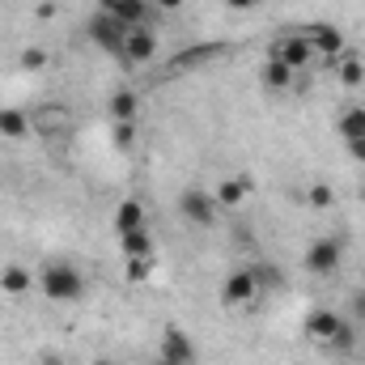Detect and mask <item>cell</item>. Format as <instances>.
I'll list each match as a JSON object with an SVG mask.
<instances>
[{
  "label": "cell",
  "mask_w": 365,
  "mask_h": 365,
  "mask_svg": "<svg viewBox=\"0 0 365 365\" xmlns=\"http://www.w3.org/2000/svg\"><path fill=\"white\" fill-rule=\"evenodd\" d=\"M175 208H179L182 221H187V225H195V230L217 225V212H221L217 195H212V191H204V187H182L179 200H175Z\"/></svg>",
  "instance_id": "cell-2"
},
{
  "label": "cell",
  "mask_w": 365,
  "mask_h": 365,
  "mask_svg": "<svg viewBox=\"0 0 365 365\" xmlns=\"http://www.w3.org/2000/svg\"><path fill=\"white\" fill-rule=\"evenodd\" d=\"M221 56H225V47H221V43H195V47H187V51H179V56L170 60V73L204 68V64H212V60H221Z\"/></svg>",
  "instance_id": "cell-12"
},
{
  "label": "cell",
  "mask_w": 365,
  "mask_h": 365,
  "mask_svg": "<svg viewBox=\"0 0 365 365\" xmlns=\"http://www.w3.org/2000/svg\"><path fill=\"white\" fill-rule=\"evenodd\" d=\"M158 353H162V361H166V365H191V361H195V340H191L182 327H166V331H162Z\"/></svg>",
  "instance_id": "cell-9"
},
{
  "label": "cell",
  "mask_w": 365,
  "mask_h": 365,
  "mask_svg": "<svg viewBox=\"0 0 365 365\" xmlns=\"http://www.w3.org/2000/svg\"><path fill=\"white\" fill-rule=\"evenodd\" d=\"M17 64H21L26 73H38V68H47V64H51V56H47V47H26Z\"/></svg>",
  "instance_id": "cell-23"
},
{
  "label": "cell",
  "mask_w": 365,
  "mask_h": 365,
  "mask_svg": "<svg viewBox=\"0 0 365 365\" xmlns=\"http://www.w3.org/2000/svg\"><path fill=\"white\" fill-rule=\"evenodd\" d=\"M221 302H225V306H255V302H259V280H255V272H251V268H238V272L225 276Z\"/></svg>",
  "instance_id": "cell-7"
},
{
  "label": "cell",
  "mask_w": 365,
  "mask_h": 365,
  "mask_svg": "<svg viewBox=\"0 0 365 365\" xmlns=\"http://www.w3.org/2000/svg\"><path fill=\"white\" fill-rule=\"evenodd\" d=\"M119 251H123L128 264H132V259H153V234H149V225L123 234V238H119Z\"/></svg>",
  "instance_id": "cell-15"
},
{
  "label": "cell",
  "mask_w": 365,
  "mask_h": 365,
  "mask_svg": "<svg viewBox=\"0 0 365 365\" xmlns=\"http://www.w3.org/2000/svg\"><path fill=\"white\" fill-rule=\"evenodd\" d=\"M340 323H344V314H340V310L319 306V310H310V314H306V336H310L314 344H331V336L340 331Z\"/></svg>",
  "instance_id": "cell-11"
},
{
  "label": "cell",
  "mask_w": 365,
  "mask_h": 365,
  "mask_svg": "<svg viewBox=\"0 0 365 365\" xmlns=\"http://www.w3.org/2000/svg\"><path fill=\"white\" fill-rule=\"evenodd\" d=\"M106 110H110L115 123H136V115H140V98H136L132 90H115L110 93V102H106Z\"/></svg>",
  "instance_id": "cell-17"
},
{
  "label": "cell",
  "mask_w": 365,
  "mask_h": 365,
  "mask_svg": "<svg viewBox=\"0 0 365 365\" xmlns=\"http://www.w3.org/2000/svg\"><path fill=\"white\" fill-rule=\"evenodd\" d=\"M361 204H365V182H361Z\"/></svg>",
  "instance_id": "cell-33"
},
{
  "label": "cell",
  "mask_w": 365,
  "mask_h": 365,
  "mask_svg": "<svg viewBox=\"0 0 365 365\" xmlns=\"http://www.w3.org/2000/svg\"><path fill=\"white\" fill-rule=\"evenodd\" d=\"M340 81L353 90V86H365V60L357 56V51H344L340 56Z\"/></svg>",
  "instance_id": "cell-21"
},
{
  "label": "cell",
  "mask_w": 365,
  "mask_h": 365,
  "mask_svg": "<svg viewBox=\"0 0 365 365\" xmlns=\"http://www.w3.org/2000/svg\"><path fill=\"white\" fill-rule=\"evenodd\" d=\"M93 365H110V361H93Z\"/></svg>",
  "instance_id": "cell-34"
},
{
  "label": "cell",
  "mask_w": 365,
  "mask_h": 365,
  "mask_svg": "<svg viewBox=\"0 0 365 365\" xmlns=\"http://www.w3.org/2000/svg\"><path fill=\"white\" fill-rule=\"evenodd\" d=\"M34 289L47 297V302H81L86 297V272L68 259H51L43 264L34 276Z\"/></svg>",
  "instance_id": "cell-1"
},
{
  "label": "cell",
  "mask_w": 365,
  "mask_h": 365,
  "mask_svg": "<svg viewBox=\"0 0 365 365\" xmlns=\"http://www.w3.org/2000/svg\"><path fill=\"white\" fill-rule=\"evenodd\" d=\"M106 13H115V21H119L123 30H132V26H153V17H158L153 0H119V4L106 9Z\"/></svg>",
  "instance_id": "cell-13"
},
{
  "label": "cell",
  "mask_w": 365,
  "mask_h": 365,
  "mask_svg": "<svg viewBox=\"0 0 365 365\" xmlns=\"http://www.w3.org/2000/svg\"><path fill=\"white\" fill-rule=\"evenodd\" d=\"M30 289H34V276L26 272V268L9 264V268L0 272V293H9V297H21V293H30Z\"/></svg>",
  "instance_id": "cell-18"
},
{
  "label": "cell",
  "mask_w": 365,
  "mask_h": 365,
  "mask_svg": "<svg viewBox=\"0 0 365 365\" xmlns=\"http://www.w3.org/2000/svg\"><path fill=\"white\" fill-rule=\"evenodd\" d=\"M251 272H255V280H259V293L280 289V272H276L272 264H251Z\"/></svg>",
  "instance_id": "cell-24"
},
{
  "label": "cell",
  "mask_w": 365,
  "mask_h": 365,
  "mask_svg": "<svg viewBox=\"0 0 365 365\" xmlns=\"http://www.w3.org/2000/svg\"><path fill=\"white\" fill-rule=\"evenodd\" d=\"M344 149H349V158H353V162H361V166H365V136H357V140H344Z\"/></svg>",
  "instance_id": "cell-28"
},
{
  "label": "cell",
  "mask_w": 365,
  "mask_h": 365,
  "mask_svg": "<svg viewBox=\"0 0 365 365\" xmlns=\"http://www.w3.org/2000/svg\"><path fill=\"white\" fill-rule=\"evenodd\" d=\"M293 77H297V73H293L289 64H280V60H268V64H264V73H259L264 90H272V93L289 90V86H293Z\"/></svg>",
  "instance_id": "cell-19"
},
{
  "label": "cell",
  "mask_w": 365,
  "mask_h": 365,
  "mask_svg": "<svg viewBox=\"0 0 365 365\" xmlns=\"http://www.w3.org/2000/svg\"><path fill=\"white\" fill-rule=\"evenodd\" d=\"M86 38H90L102 56H115V60H119V56H123V38H128V30L115 21V13L98 9L90 21H86Z\"/></svg>",
  "instance_id": "cell-3"
},
{
  "label": "cell",
  "mask_w": 365,
  "mask_h": 365,
  "mask_svg": "<svg viewBox=\"0 0 365 365\" xmlns=\"http://www.w3.org/2000/svg\"><path fill=\"white\" fill-rule=\"evenodd\" d=\"M0 136L4 140H26L30 136V115L21 106H0Z\"/></svg>",
  "instance_id": "cell-16"
},
{
  "label": "cell",
  "mask_w": 365,
  "mask_h": 365,
  "mask_svg": "<svg viewBox=\"0 0 365 365\" xmlns=\"http://www.w3.org/2000/svg\"><path fill=\"white\" fill-rule=\"evenodd\" d=\"M268 60H280V64H289L293 73H302V68L314 60V47L306 43V34H302V30H289V34H276V38H272Z\"/></svg>",
  "instance_id": "cell-4"
},
{
  "label": "cell",
  "mask_w": 365,
  "mask_h": 365,
  "mask_svg": "<svg viewBox=\"0 0 365 365\" xmlns=\"http://www.w3.org/2000/svg\"><path fill=\"white\" fill-rule=\"evenodd\" d=\"M115 4H119V0H98V9H115Z\"/></svg>",
  "instance_id": "cell-32"
},
{
  "label": "cell",
  "mask_w": 365,
  "mask_h": 365,
  "mask_svg": "<svg viewBox=\"0 0 365 365\" xmlns=\"http://www.w3.org/2000/svg\"><path fill=\"white\" fill-rule=\"evenodd\" d=\"M149 272H153V259H132L128 264V280H145Z\"/></svg>",
  "instance_id": "cell-27"
},
{
  "label": "cell",
  "mask_w": 365,
  "mask_h": 365,
  "mask_svg": "<svg viewBox=\"0 0 365 365\" xmlns=\"http://www.w3.org/2000/svg\"><path fill=\"white\" fill-rule=\"evenodd\" d=\"M251 191H255V182L247 179V175H230V179L217 182V191H212V195H217V204H221V208H238Z\"/></svg>",
  "instance_id": "cell-14"
},
{
  "label": "cell",
  "mask_w": 365,
  "mask_h": 365,
  "mask_svg": "<svg viewBox=\"0 0 365 365\" xmlns=\"http://www.w3.org/2000/svg\"><path fill=\"white\" fill-rule=\"evenodd\" d=\"M145 225H149V212H145L140 200H119V204H115V212H110L115 238H123V234H132V230H145Z\"/></svg>",
  "instance_id": "cell-10"
},
{
  "label": "cell",
  "mask_w": 365,
  "mask_h": 365,
  "mask_svg": "<svg viewBox=\"0 0 365 365\" xmlns=\"http://www.w3.org/2000/svg\"><path fill=\"white\" fill-rule=\"evenodd\" d=\"M340 259H344V242L340 238H314L306 247V255H302V264H306L310 276H336Z\"/></svg>",
  "instance_id": "cell-6"
},
{
  "label": "cell",
  "mask_w": 365,
  "mask_h": 365,
  "mask_svg": "<svg viewBox=\"0 0 365 365\" xmlns=\"http://www.w3.org/2000/svg\"><path fill=\"white\" fill-rule=\"evenodd\" d=\"M302 34H306V43L314 47V56H344V51H349L344 30L331 26V21H314V26H306Z\"/></svg>",
  "instance_id": "cell-8"
},
{
  "label": "cell",
  "mask_w": 365,
  "mask_h": 365,
  "mask_svg": "<svg viewBox=\"0 0 365 365\" xmlns=\"http://www.w3.org/2000/svg\"><path fill=\"white\" fill-rule=\"evenodd\" d=\"M34 17H38V21H51V17H56V4H51V0H47V4H38V9H34Z\"/></svg>",
  "instance_id": "cell-31"
},
{
  "label": "cell",
  "mask_w": 365,
  "mask_h": 365,
  "mask_svg": "<svg viewBox=\"0 0 365 365\" xmlns=\"http://www.w3.org/2000/svg\"><path fill=\"white\" fill-rule=\"evenodd\" d=\"M336 128H340V136H344V140H357V136H365V106H349V110H340Z\"/></svg>",
  "instance_id": "cell-20"
},
{
  "label": "cell",
  "mask_w": 365,
  "mask_h": 365,
  "mask_svg": "<svg viewBox=\"0 0 365 365\" xmlns=\"http://www.w3.org/2000/svg\"><path fill=\"white\" fill-rule=\"evenodd\" d=\"M182 4H187V0H153V9H158V13H179Z\"/></svg>",
  "instance_id": "cell-29"
},
{
  "label": "cell",
  "mask_w": 365,
  "mask_h": 365,
  "mask_svg": "<svg viewBox=\"0 0 365 365\" xmlns=\"http://www.w3.org/2000/svg\"><path fill=\"white\" fill-rule=\"evenodd\" d=\"M259 0H225V9H234V13H251Z\"/></svg>",
  "instance_id": "cell-30"
},
{
  "label": "cell",
  "mask_w": 365,
  "mask_h": 365,
  "mask_svg": "<svg viewBox=\"0 0 365 365\" xmlns=\"http://www.w3.org/2000/svg\"><path fill=\"white\" fill-rule=\"evenodd\" d=\"M306 204H310V208H331V204H336V191H331V182H310V191H306Z\"/></svg>",
  "instance_id": "cell-22"
},
{
  "label": "cell",
  "mask_w": 365,
  "mask_h": 365,
  "mask_svg": "<svg viewBox=\"0 0 365 365\" xmlns=\"http://www.w3.org/2000/svg\"><path fill=\"white\" fill-rule=\"evenodd\" d=\"M132 140H136V128L132 123H115V145L119 149H132Z\"/></svg>",
  "instance_id": "cell-26"
},
{
  "label": "cell",
  "mask_w": 365,
  "mask_h": 365,
  "mask_svg": "<svg viewBox=\"0 0 365 365\" xmlns=\"http://www.w3.org/2000/svg\"><path fill=\"white\" fill-rule=\"evenodd\" d=\"M344 319H353L357 327H365V284L349 293V314H344Z\"/></svg>",
  "instance_id": "cell-25"
},
{
  "label": "cell",
  "mask_w": 365,
  "mask_h": 365,
  "mask_svg": "<svg viewBox=\"0 0 365 365\" xmlns=\"http://www.w3.org/2000/svg\"><path fill=\"white\" fill-rule=\"evenodd\" d=\"M153 60H158V30H153V26H132L128 38H123V56H119V64L140 68V64H153Z\"/></svg>",
  "instance_id": "cell-5"
}]
</instances>
